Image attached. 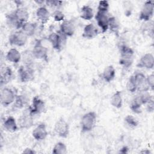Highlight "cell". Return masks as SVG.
<instances>
[{
	"mask_svg": "<svg viewBox=\"0 0 154 154\" xmlns=\"http://www.w3.org/2000/svg\"><path fill=\"white\" fill-rule=\"evenodd\" d=\"M120 53L119 64L125 68L130 67L134 61V50L128 46L123 45L120 48Z\"/></svg>",
	"mask_w": 154,
	"mask_h": 154,
	"instance_id": "obj_1",
	"label": "cell"
},
{
	"mask_svg": "<svg viewBox=\"0 0 154 154\" xmlns=\"http://www.w3.org/2000/svg\"><path fill=\"white\" fill-rule=\"evenodd\" d=\"M97 116L95 112L90 111L83 115L81 120V130L82 133L91 131L95 127Z\"/></svg>",
	"mask_w": 154,
	"mask_h": 154,
	"instance_id": "obj_2",
	"label": "cell"
},
{
	"mask_svg": "<svg viewBox=\"0 0 154 154\" xmlns=\"http://www.w3.org/2000/svg\"><path fill=\"white\" fill-rule=\"evenodd\" d=\"M67 37L60 31L57 32H52L48 37V41L54 49L60 51L65 44Z\"/></svg>",
	"mask_w": 154,
	"mask_h": 154,
	"instance_id": "obj_3",
	"label": "cell"
},
{
	"mask_svg": "<svg viewBox=\"0 0 154 154\" xmlns=\"http://www.w3.org/2000/svg\"><path fill=\"white\" fill-rule=\"evenodd\" d=\"M154 3L153 1H146L141 9L139 15V20L144 22L149 21L153 15Z\"/></svg>",
	"mask_w": 154,
	"mask_h": 154,
	"instance_id": "obj_4",
	"label": "cell"
},
{
	"mask_svg": "<svg viewBox=\"0 0 154 154\" xmlns=\"http://www.w3.org/2000/svg\"><path fill=\"white\" fill-rule=\"evenodd\" d=\"M32 54L35 59L47 61L48 58V49L42 44V40H38L35 42L32 50Z\"/></svg>",
	"mask_w": 154,
	"mask_h": 154,
	"instance_id": "obj_5",
	"label": "cell"
},
{
	"mask_svg": "<svg viewBox=\"0 0 154 154\" xmlns=\"http://www.w3.org/2000/svg\"><path fill=\"white\" fill-rule=\"evenodd\" d=\"M54 130L61 138H67L69 134V125L63 119L60 118L55 123Z\"/></svg>",
	"mask_w": 154,
	"mask_h": 154,
	"instance_id": "obj_6",
	"label": "cell"
},
{
	"mask_svg": "<svg viewBox=\"0 0 154 154\" xmlns=\"http://www.w3.org/2000/svg\"><path fill=\"white\" fill-rule=\"evenodd\" d=\"M28 36L20 29L12 34L9 37V43L11 45L19 47L23 46L27 42Z\"/></svg>",
	"mask_w": 154,
	"mask_h": 154,
	"instance_id": "obj_7",
	"label": "cell"
},
{
	"mask_svg": "<svg viewBox=\"0 0 154 154\" xmlns=\"http://www.w3.org/2000/svg\"><path fill=\"white\" fill-rule=\"evenodd\" d=\"M16 94L14 91L8 87H4L1 91V103L3 106H7L15 100Z\"/></svg>",
	"mask_w": 154,
	"mask_h": 154,
	"instance_id": "obj_8",
	"label": "cell"
},
{
	"mask_svg": "<svg viewBox=\"0 0 154 154\" xmlns=\"http://www.w3.org/2000/svg\"><path fill=\"white\" fill-rule=\"evenodd\" d=\"M17 73L19 79L22 82H27L34 79V70L32 67L22 65L19 68Z\"/></svg>",
	"mask_w": 154,
	"mask_h": 154,
	"instance_id": "obj_9",
	"label": "cell"
},
{
	"mask_svg": "<svg viewBox=\"0 0 154 154\" xmlns=\"http://www.w3.org/2000/svg\"><path fill=\"white\" fill-rule=\"evenodd\" d=\"M109 16L108 13L101 12L97 11L95 15V19L99 27L101 29L103 33L106 32L108 30Z\"/></svg>",
	"mask_w": 154,
	"mask_h": 154,
	"instance_id": "obj_10",
	"label": "cell"
},
{
	"mask_svg": "<svg viewBox=\"0 0 154 154\" xmlns=\"http://www.w3.org/2000/svg\"><path fill=\"white\" fill-rule=\"evenodd\" d=\"M45 110V102L38 96H34L32 99V105L29 108L30 114L33 116L35 114H40Z\"/></svg>",
	"mask_w": 154,
	"mask_h": 154,
	"instance_id": "obj_11",
	"label": "cell"
},
{
	"mask_svg": "<svg viewBox=\"0 0 154 154\" xmlns=\"http://www.w3.org/2000/svg\"><path fill=\"white\" fill-rule=\"evenodd\" d=\"M134 76L137 87V90L140 93L149 91L150 88L146 82V75L141 72H138L134 74Z\"/></svg>",
	"mask_w": 154,
	"mask_h": 154,
	"instance_id": "obj_12",
	"label": "cell"
},
{
	"mask_svg": "<svg viewBox=\"0 0 154 154\" xmlns=\"http://www.w3.org/2000/svg\"><path fill=\"white\" fill-rule=\"evenodd\" d=\"M59 31L66 37H72L75 31V24L70 20H64L61 23Z\"/></svg>",
	"mask_w": 154,
	"mask_h": 154,
	"instance_id": "obj_13",
	"label": "cell"
},
{
	"mask_svg": "<svg viewBox=\"0 0 154 154\" xmlns=\"http://www.w3.org/2000/svg\"><path fill=\"white\" fill-rule=\"evenodd\" d=\"M17 125L20 129H29L34 125L33 116L30 114L29 111L19 118Z\"/></svg>",
	"mask_w": 154,
	"mask_h": 154,
	"instance_id": "obj_14",
	"label": "cell"
},
{
	"mask_svg": "<svg viewBox=\"0 0 154 154\" xmlns=\"http://www.w3.org/2000/svg\"><path fill=\"white\" fill-rule=\"evenodd\" d=\"M139 68H145L146 69H152L154 66L153 55L150 53L144 54L140 58L139 62L137 64Z\"/></svg>",
	"mask_w": 154,
	"mask_h": 154,
	"instance_id": "obj_15",
	"label": "cell"
},
{
	"mask_svg": "<svg viewBox=\"0 0 154 154\" xmlns=\"http://www.w3.org/2000/svg\"><path fill=\"white\" fill-rule=\"evenodd\" d=\"M48 133L46 129V126L44 123L38 124L32 132L33 138L37 141L45 140L48 136Z\"/></svg>",
	"mask_w": 154,
	"mask_h": 154,
	"instance_id": "obj_16",
	"label": "cell"
},
{
	"mask_svg": "<svg viewBox=\"0 0 154 154\" xmlns=\"http://www.w3.org/2000/svg\"><path fill=\"white\" fill-rule=\"evenodd\" d=\"M99 34V30L92 23L86 25L83 29L82 36L87 39H92L96 37Z\"/></svg>",
	"mask_w": 154,
	"mask_h": 154,
	"instance_id": "obj_17",
	"label": "cell"
},
{
	"mask_svg": "<svg viewBox=\"0 0 154 154\" xmlns=\"http://www.w3.org/2000/svg\"><path fill=\"white\" fill-rule=\"evenodd\" d=\"M13 13L18 22L22 25L28 22L29 15L28 10L26 8L20 7L17 8Z\"/></svg>",
	"mask_w": 154,
	"mask_h": 154,
	"instance_id": "obj_18",
	"label": "cell"
},
{
	"mask_svg": "<svg viewBox=\"0 0 154 154\" xmlns=\"http://www.w3.org/2000/svg\"><path fill=\"white\" fill-rule=\"evenodd\" d=\"M36 16L41 24H46L49 20L50 13L48 10L44 6L38 7L36 10Z\"/></svg>",
	"mask_w": 154,
	"mask_h": 154,
	"instance_id": "obj_19",
	"label": "cell"
},
{
	"mask_svg": "<svg viewBox=\"0 0 154 154\" xmlns=\"http://www.w3.org/2000/svg\"><path fill=\"white\" fill-rule=\"evenodd\" d=\"M21 55V61L23 64V65L27 67H32L35 58L32 54V50H25L22 52Z\"/></svg>",
	"mask_w": 154,
	"mask_h": 154,
	"instance_id": "obj_20",
	"label": "cell"
},
{
	"mask_svg": "<svg viewBox=\"0 0 154 154\" xmlns=\"http://www.w3.org/2000/svg\"><path fill=\"white\" fill-rule=\"evenodd\" d=\"M3 126L4 129L9 132H14L17 131L19 126L16 119L13 116L8 117L4 122Z\"/></svg>",
	"mask_w": 154,
	"mask_h": 154,
	"instance_id": "obj_21",
	"label": "cell"
},
{
	"mask_svg": "<svg viewBox=\"0 0 154 154\" xmlns=\"http://www.w3.org/2000/svg\"><path fill=\"white\" fill-rule=\"evenodd\" d=\"M21 53L16 48L10 49L6 54V59L12 63L17 64L21 61Z\"/></svg>",
	"mask_w": 154,
	"mask_h": 154,
	"instance_id": "obj_22",
	"label": "cell"
},
{
	"mask_svg": "<svg viewBox=\"0 0 154 154\" xmlns=\"http://www.w3.org/2000/svg\"><path fill=\"white\" fill-rule=\"evenodd\" d=\"M37 29V24L34 22H27L25 23L22 28L21 30L28 36V37H32L33 36Z\"/></svg>",
	"mask_w": 154,
	"mask_h": 154,
	"instance_id": "obj_23",
	"label": "cell"
},
{
	"mask_svg": "<svg viewBox=\"0 0 154 154\" xmlns=\"http://www.w3.org/2000/svg\"><path fill=\"white\" fill-rule=\"evenodd\" d=\"M116 76V69L113 66L109 65L106 67L102 73L103 79L107 82H110L114 80Z\"/></svg>",
	"mask_w": 154,
	"mask_h": 154,
	"instance_id": "obj_24",
	"label": "cell"
},
{
	"mask_svg": "<svg viewBox=\"0 0 154 154\" xmlns=\"http://www.w3.org/2000/svg\"><path fill=\"white\" fill-rule=\"evenodd\" d=\"M13 77V72L11 69L7 66L1 68V85L5 84L11 81Z\"/></svg>",
	"mask_w": 154,
	"mask_h": 154,
	"instance_id": "obj_25",
	"label": "cell"
},
{
	"mask_svg": "<svg viewBox=\"0 0 154 154\" xmlns=\"http://www.w3.org/2000/svg\"><path fill=\"white\" fill-rule=\"evenodd\" d=\"M110 103L111 105L116 108L119 109L122 108L123 105V99L121 91H117L112 95L110 100Z\"/></svg>",
	"mask_w": 154,
	"mask_h": 154,
	"instance_id": "obj_26",
	"label": "cell"
},
{
	"mask_svg": "<svg viewBox=\"0 0 154 154\" xmlns=\"http://www.w3.org/2000/svg\"><path fill=\"white\" fill-rule=\"evenodd\" d=\"M6 23L8 26V27L15 29H21L22 26V25L18 22V20L16 19V18L14 16L13 13H11L7 15Z\"/></svg>",
	"mask_w": 154,
	"mask_h": 154,
	"instance_id": "obj_27",
	"label": "cell"
},
{
	"mask_svg": "<svg viewBox=\"0 0 154 154\" xmlns=\"http://www.w3.org/2000/svg\"><path fill=\"white\" fill-rule=\"evenodd\" d=\"M94 16L93 8L89 5H84L81 9L80 17L85 20H90Z\"/></svg>",
	"mask_w": 154,
	"mask_h": 154,
	"instance_id": "obj_28",
	"label": "cell"
},
{
	"mask_svg": "<svg viewBox=\"0 0 154 154\" xmlns=\"http://www.w3.org/2000/svg\"><path fill=\"white\" fill-rule=\"evenodd\" d=\"M143 104L140 99L138 95L135 96L131 102L130 103V109L132 112L136 114H140L141 112V106Z\"/></svg>",
	"mask_w": 154,
	"mask_h": 154,
	"instance_id": "obj_29",
	"label": "cell"
},
{
	"mask_svg": "<svg viewBox=\"0 0 154 154\" xmlns=\"http://www.w3.org/2000/svg\"><path fill=\"white\" fill-rule=\"evenodd\" d=\"M108 29L110 30L111 32L116 34V35H119V29H120V25L119 23L116 19V17L114 16H111L109 17V23H108Z\"/></svg>",
	"mask_w": 154,
	"mask_h": 154,
	"instance_id": "obj_30",
	"label": "cell"
},
{
	"mask_svg": "<svg viewBox=\"0 0 154 154\" xmlns=\"http://www.w3.org/2000/svg\"><path fill=\"white\" fill-rule=\"evenodd\" d=\"M52 152L54 154H66L67 152V146L63 142H58L54 145Z\"/></svg>",
	"mask_w": 154,
	"mask_h": 154,
	"instance_id": "obj_31",
	"label": "cell"
},
{
	"mask_svg": "<svg viewBox=\"0 0 154 154\" xmlns=\"http://www.w3.org/2000/svg\"><path fill=\"white\" fill-rule=\"evenodd\" d=\"M27 103V99L24 95H16L14 102V106L17 109L22 108Z\"/></svg>",
	"mask_w": 154,
	"mask_h": 154,
	"instance_id": "obj_32",
	"label": "cell"
},
{
	"mask_svg": "<svg viewBox=\"0 0 154 154\" xmlns=\"http://www.w3.org/2000/svg\"><path fill=\"white\" fill-rule=\"evenodd\" d=\"M126 89L129 92L132 93L137 91V84H136V82H135L134 75H131L129 78L126 83Z\"/></svg>",
	"mask_w": 154,
	"mask_h": 154,
	"instance_id": "obj_33",
	"label": "cell"
},
{
	"mask_svg": "<svg viewBox=\"0 0 154 154\" xmlns=\"http://www.w3.org/2000/svg\"><path fill=\"white\" fill-rule=\"evenodd\" d=\"M124 122L125 124L131 128H134L138 125L137 119L131 115H127L124 119Z\"/></svg>",
	"mask_w": 154,
	"mask_h": 154,
	"instance_id": "obj_34",
	"label": "cell"
},
{
	"mask_svg": "<svg viewBox=\"0 0 154 154\" xmlns=\"http://www.w3.org/2000/svg\"><path fill=\"white\" fill-rule=\"evenodd\" d=\"M109 7V4L107 1H100L98 4L97 11L101 12L108 13Z\"/></svg>",
	"mask_w": 154,
	"mask_h": 154,
	"instance_id": "obj_35",
	"label": "cell"
},
{
	"mask_svg": "<svg viewBox=\"0 0 154 154\" xmlns=\"http://www.w3.org/2000/svg\"><path fill=\"white\" fill-rule=\"evenodd\" d=\"M140 97V99L142 102L143 105H146L150 99L153 98L152 96L150 95V94L149 93V91H144L141 92L138 95Z\"/></svg>",
	"mask_w": 154,
	"mask_h": 154,
	"instance_id": "obj_36",
	"label": "cell"
},
{
	"mask_svg": "<svg viewBox=\"0 0 154 154\" xmlns=\"http://www.w3.org/2000/svg\"><path fill=\"white\" fill-rule=\"evenodd\" d=\"M52 17L54 18V20L56 22H60V21H64V13L60 10H55L52 14Z\"/></svg>",
	"mask_w": 154,
	"mask_h": 154,
	"instance_id": "obj_37",
	"label": "cell"
},
{
	"mask_svg": "<svg viewBox=\"0 0 154 154\" xmlns=\"http://www.w3.org/2000/svg\"><path fill=\"white\" fill-rule=\"evenodd\" d=\"M146 82L147 85H149L150 89L152 90L154 88V75L153 73H151L150 75L146 76Z\"/></svg>",
	"mask_w": 154,
	"mask_h": 154,
	"instance_id": "obj_38",
	"label": "cell"
},
{
	"mask_svg": "<svg viewBox=\"0 0 154 154\" xmlns=\"http://www.w3.org/2000/svg\"><path fill=\"white\" fill-rule=\"evenodd\" d=\"M45 4L48 6H49L51 7L59 8L62 5L61 4L62 2L58 1H46Z\"/></svg>",
	"mask_w": 154,
	"mask_h": 154,
	"instance_id": "obj_39",
	"label": "cell"
},
{
	"mask_svg": "<svg viewBox=\"0 0 154 154\" xmlns=\"http://www.w3.org/2000/svg\"><path fill=\"white\" fill-rule=\"evenodd\" d=\"M146 110L148 112H152L154 110V101L152 98L146 104Z\"/></svg>",
	"mask_w": 154,
	"mask_h": 154,
	"instance_id": "obj_40",
	"label": "cell"
},
{
	"mask_svg": "<svg viewBox=\"0 0 154 154\" xmlns=\"http://www.w3.org/2000/svg\"><path fill=\"white\" fill-rule=\"evenodd\" d=\"M23 153H27V154H34V153H36V152L34 150L32 149L31 148H26L23 150V151L22 152Z\"/></svg>",
	"mask_w": 154,
	"mask_h": 154,
	"instance_id": "obj_41",
	"label": "cell"
},
{
	"mask_svg": "<svg viewBox=\"0 0 154 154\" xmlns=\"http://www.w3.org/2000/svg\"><path fill=\"white\" fill-rule=\"evenodd\" d=\"M140 153H144V154H149V153H150L151 152H150V151L148 149H144V150H141V151L140 152Z\"/></svg>",
	"mask_w": 154,
	"mask_h": 154,
	"instance_id": "obj_42",
	"label": "cell"
},
{
	"mask_svg": "<svg viewBox=\"0 0 154 154\" xmlns=\"http://www.w3.org/2000/svg\"><path fill=\"white\" fill-rule=\"evenodd\" d=\"M35 2L37 3L38 5H41L42 4L45 2V1H35Z\"/></svg>",
	"mask_w": 154,
	"mask_h": 154,
	"instance_id": "obj_43",
	"label": "cell"
}]
</instances>
